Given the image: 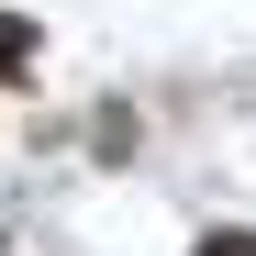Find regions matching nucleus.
Here are the masks:
<instances>
[{
  "mask_svg": "<svg viewBox=\"0 0 256 256\" xmlns=\"http://www.w3.org/2000/svg\"><path fill=\"white\" fill-rule=\"evenodd\" d=\"M22 56H34V22H0V78H12Z\"/></svg>",
  "mask_w": 256,
  "mask_h": 256,
  "instance_id": "1",
  "label": "nucleus"
},
{
  "mask_svg": "<svg viewBox=\"0 0 256 256\" xmlns=\"http://www.w3.org/2000/svg\"><path fill=\"white\" fill-rule=\"evenodd\" d=\"M200 256H256V234H212V245H200Z\"/></svg>",
  "mask_w": 256,
  "mask_h": 256,
  "instance_id": "2",
  "label": "nucleus"
}]
</instances>
